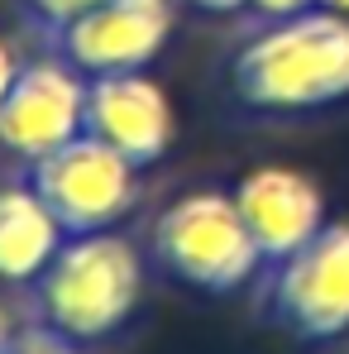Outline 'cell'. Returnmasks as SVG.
<instances>
[{
    "mask_svg": "<svg viewBox=\"0 0 349 354\" xmlns=\"http://www.w3.org/2000/svg\"><path fill=\"white\" fill-rule=\"evenodd\" d=\"M230 91L263 115H311L349 101V15L311 5L268 19L230 58Z\"/></svg>",
    "mask_w": 349,
    "mask_h": 354,
    "instance_id": "obj_1",
    "label": "cell"
},
{
    "mask_svg": "<svg viewBox=\"0 0 349 354\" xmlns=\"http://www.w3.org/2000/svg\"><path fill=\"white\" fill-rule=\"evenodd\" d=\"M139 297H144L139 249L115 230L72 235L34 283L44 326L67 345H91L115 335L139 311Z\"/></svg>",
    "mask_w": 349,
    "mask_h": 354,
    "instance_id": "obj_2",
    "label": "cell"
},
{
    "mask_svg": "<svg viewBox=\"0 0 349 354\" xmlns=\"http://www.w3.org/2000/svg\"><path fill=\"white\" fill-rule=\"evenodd\" d=\"M153 259L196 292H239L268 263L234 206V192H216V187L182 192L158 211Z\"/></svg>",
    "mask_w": 349,
    "mask_h": 354,
    "instance_id": "obj_3",
    "label": "cell"
},
{
    "mask_svg": "<svg viewBox=\"0 0 349 354\" xmlns=\"http://www.w3.org/2000/svg\"><path fill=\"white\" fill-rule=\"evenodd\" d=\"M268 316L306 345L349 335V221H326V230L292 249L268 273Z\"/></svg>",
    "mask_w": 349,
    "mask_h": 354,
    "instance_id": "obj_4",
    "label": "cell"
},
{
    "mask_svg": "<svg viewBox=\"0 0 349 354\" xmlns=\"http://www.w3.org/2000/svg\"><path fill=\"white\" fill-rule=\"evenodd\" d=\"M29 182L44 192V201L67 225V235L111 230L115 221L129 216L139 196V168L96 134H77L58 153L39 158Z\"/></svg>",
    "mask_w": 349,
    "mask_h": 354,
    "instance_id": "obj_5",
    "label": "cell"
},
{
    "mask_svg": "<svg viewBox=\"0 0 349 354\" xmlns=\"http://www.w3.org/2000/svg\"><path fill=\"white\" fill-rule=\"evenodd\" d=\"M86 82L91 77L67 58L24 62L0 111V149L34 168L39 158L86 134Z\"/></svg>",
    "mask_w": 349,
    "mask_h": 354,
    "instance_id": "obj_6",
    "label": "cell"
},
{
    "mask_svg": "<svg viewBox=\"0 0 349 354\" xmlns=\"http://www.w3.org/2000/svg\"><path fill=\"white\" fill-rule=\"evenodd\" d=\"M86 134L120 149L134 168L158 163L177 139V111L163 82L144 72H106L86 82Z\"/></svg>",
    "mask_w": 349,
    "mask_h": 354,
    "instance_id": "obj_7",
    "label": "cell"
},
{
    "mask_svg": "<svg viewBox=\"0 0 349 354\" xmlns=\"http://www.w3.org/2000/svg\"><path fill=\"white\" fill-rule=\"evenodd\" d=\"M173 34V0H106L77 24H67L62 58L86 77L106 72H144L163 53Z\"/></svg>",
    "mask_w": 349,
    "mask_h": 354,
    "instance_id": "obj_8",
    "label": "cell"
},
{
    "mask_svg": "<svg viewBox=\"0 0 349 354\" xmlns=\"http://www.w3.org/2000/svg\"><path fill=\"white\" fill-rule=\"evenodd\" d=\"M234 206H239L249 235L258 239L268 263L287 259L292 249L316 239L326 230V221H330L321 182L311 173H301V168H287V163L249 168L234 182Z\"/></svg>",
    "mask_w": 349,
    "mask_h": 354,
    "instance_id": "obj_9",
    "label": "cell"
},
{
    "mask_svg": "<svg viewBox=\"0 0 349 354\" xmlns=\"http://www.w3.org/2000/svg\"><path fill=\"white\" fill-rule=\"evenodd\" d=\"M67 244V225L53 216L34 182L0 187V283H39Z\"/></svg>",
    "mask_w": 349,
    "mask_h": 354,
    "instance_id": "obj_10",
    "label": "cell"
},
{
    "mask_svg": "<svg viewBox=\"0 0 349 354\" xmlns=\"http://www.w3.org/2000/svg\"><path fill=\"white\" fill-rule=\"evenodd\" d=\"M29 5V15L44 24V29H53V34H62L67 24H77L82 15H91L96 5H106V0H24Z\"/></svg>",
    "mask_w": 349,
    "mask_h": 354,
    "instance_id": "obj_11",
    "label": "cell"
},
{
    "mask_svg": "<svg viewBox=\"0 0 349 354\" xmlns=\"http://www.w3.org/2000/svg\"><path fill=\"white\" fill-rule=\"evenodd\" d=\"M10 354H67V340L53 335V330L44 326V330H34V335L15 340V350H10Z\"/></svg>",
    "mask_w": 349,
    "mask_h": 354,
    "instance_id": "obj_12",
    "label": "cell"
},
{
    "mask_svg": "<svg viewBox=\"0 0 349 354\" xmlns=\"http://www.w3.org/2000/svg\"><path fill=\"white\" fill-rule=\"evenodd\" d=\"M311 5H321V0H249V10H258L263 19H287V15H301Z\"/></svg>",
    "mask_w": 349,
    "mask_h": 354,
    "instance_id": "obj_13",
    "label": "cell"
},
{
    "mask_svg": "<svg viewBox=\"0 0 349 354\" xmlns=\"http://www.w3.org/2000/svg\"><path fill=\"white\" fill-rule=\"evenodd\" d=\"M19 67H24L19 53L0 39V111H5V96H10V86H15V77H19Z\"/></svg>",
    "mask_w": 349,
    "mask_h": 354,
    "instance_id": "obj_14",
    "label": "cell"
},
{
    "mask_svg": "<svg viewBox=\"0 0 349 354\" xmlns=\"http://www.w3.org/2000/svg\"><path fill=\"white\" fill-rule=\"evenodd\" d=\"M187 5H196V10H211V15H230V10H244L249 0H187Z\"/></svg>",
    "mask_w": 349,
    "mask_h": 354,
    "instance_id": "obj_15",
    "label": "cell"
},
{
    "mask_svg": "<svg viewBox=\"0 0 349 354\" xmlns=\"http://www.w3.org/2000/svg\"><path fill=\"white\" fill-rule=\"evenodd\" d=\"M15 350V326H10V316H5V306H0V354Z\"/></svg>",
    "mask_w": 349,
    "mask_h": 354,
    "instance_id": "obj_16",
    "label": "cell"
},
{
    "mask_svg": "<svg viewBox=\"0 0 349 354\" xmlns=\"http://www.w3.org/2000/svg\"><path fill=\"white\" fill-rule=\"evenodd\" d=\"M326 10H340V15H349V0H321Z\"/></svg>",
    "mask_w": 349,
    "mask_h": 354,
    "instance_id": "obj_17",
    "label": "cell"
}]
</instances>
